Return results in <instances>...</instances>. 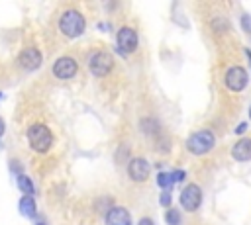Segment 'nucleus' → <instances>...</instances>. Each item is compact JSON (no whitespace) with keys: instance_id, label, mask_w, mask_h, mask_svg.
Segmentation results:
<instances>
[{"instance_id":"obj_21","label":"nucleus","mask_w":251,"mask_h":225,"mask_svg":"<svg viewBox=\"0 0 251 225\" xmlns=\"http://www.w3.org/2000/svg\"><path fill=\"white\" fill-rule=\"evenodd\" d=\"M137 225H153V221L149 219V217H143V219H139V223Z\"/></svg>"},{"instance_id":"obj_10","label":"nucleus","mask_w":251,"mask_h":225,"mask_svg":"<svg viewBox=\"0 0 251 225\" xmlns=\"http://www.w3.org/2000/svg\"><path fill=\"white\" fill-rule=\"evenodd\" d=\"M149 172H151V168H149V162H147L145 158H133V160L129 162V166H127V174H129V178L135 180V182L147 180Z\"/></svg>"},{"instance_id":"obj_14","label":"nucleus","mask_w":251,"mask_h":225,"mask_svg":"<svg viewBox=\"0 0 251 225\" xmlns=\"http://www.w3.org/2000/svg\"><path fill=\"white\" fill-rule=\"evenodd\" d=\"M18 188L24 192V196H33V192H35L33 182H31L25 174H20V176H18Z\"/></svg>"},{"instance_id":"obj_24","label":"nucleus","mask_w":251,"mask_h":225,"mask_svg":"<svg viewBox=\"0 0 251 225\" xmlns=\"http://www.w3.org/2000/svg\"><path fill=\"white\" fill-rule=\"evenodd\" d=\"M249 117H251V108H249Z\"/></svg>"},{"instance_id":"obj_11","label":"nucleus","mask_w":251,"mask_h":225,"mask_svg":"<svg viewBox=\"0 0 251 225\" xmlns=\"http://www.w3.org/2000/svg\"><path fill=\"white\" fill-rule=\"evenodd\" d=\"M231 157L239 162L243 160H251V139H241L233 145L231 149Z\"/></svg>"},{"instance_id":"obj_9","label":"nucleus","mask_w":251,"mask_h":225,"mask_svg":"<svg viewBox=\"0 0 251 225\" xmlns=\"http://www.w3.org/2000/svg\"><path fill=\"white\" fill-rule=\"evenodd\" d=\"M116 41H118V47H120L122 53H131V51H135V47H137V33H135V29H131V27H122V29L118 31Z\"/></svg>"},{"instance_id":"obj_18","label":"nucleus","mask_w":251,"mask_h":225,"mask_svg":"<svg viewBox=\"0 0 251 225\" xmlns=\"http://www.w3.org/2000/svg\"><path fill=\"white\" fill-rule=\"evenodd\" d=\"M241 23H243L245 31H247V33H251V18H249V16H243V18H241Z\"/></svg>"},{"instance_id":"obj_19","label":"nucleus","mask_w":251,"mask_h":225,"mask_svg":"<svg viewBox=\"0 0 251 225\" xmlns=\"http://www.w3.org/2000/svg\"><path fill=\"white\" fill-rule=\"evenodd\" d=\"M171 178H173V182H178V180L184 178V172L182 170H175V172H171Z\"/></svg>"},{"instance_id":"obj_4","label":"nucleus","mask_w":251,"mask_h":225,"mask_svg":"<svg viewBox=\"0 0 251 225\" xmlns=\"http://www.w3.org/2000/svg\"><path fill=\"white\" fill-rule=\"evenodd\" d=\"M112 65H114L112 57L108 53H104V51H96L88 59V68H90V72L94 76H106L112 70Z\"/></svg>"},{"instance_id":"obj_2","label":"nucleus","mask_w":251,"mask_h":225,"mask_svg":"<svg viewBox=\"0 0 251 225\" xmlns=\"http://www.w3.org/2000/svg\"><path fill=\"white\" fill-rule=\"evenodd\" d=\"M86 27V22H84V16L76 10H67L63 12L61 20H59V29L63 31V35L67 37H78L82 35Z\"/></svg>"},{"instance_id":"obj_15","label":"nucleus","mask_w":251,"mask_h":225,"mask_svg":"<svg viewBox=\"0 0 251 225\" xmlns=\"http://www.w3.org/2000/svg\"><path fill=\"white\" fill-rule=\"evenodd\" d=\"M157 184H159L161 188L169 190V188L175 184L173 178H171V172H159V174H157Z\"/></svg>"},{"instance_id":"obj_6","label":"nucleus","mask_w":251,"mask_h":225,"mask_svg":"<svg viewBox=\"0 0 251 225\" xmlns=\"http://www.w3.org/2000/svg\"><path fill=\"white\" fill-rule=\"evenodd\" d=\"M76 70H78V65H76V61H75L73 57H61V59H57L55 65H53V74H55L57 78H61V80L73 78V76L76 74Z\"/></svg>"},{"instance_id":"obj_5","label":"nucleus","mask_w":251,"mask_h":225,"mask_svg":"<svg viewBox=\"0 0 251 225\" xmlns=\"http://www.w3.org/2000/svg\"><path fill=\"white\" fill-rule=\"evenodd\" d=\"M200 203H202V190L198 188V184H188L180 192V205L186 211H196Z\"/></svg>"},{"instance_id":"obj_12","label":"nucleus","mask_w":251,"mask_h":225,"mask_svg":"<svg viewBox=\"0 0 251 225\" xmlns=\"http://www.w3.org/2000/svg\"><path fill=\"white\" fill-rule=\"evenodd\" d=\"M106 225H129V213L124 207H112L106 213Z\"/></svg>"},{"instance_id":"obj_3","label":"nucleus","mask_w":251,"mask_h":225,"mask_svg":"<svg viewBox=\"0 0 251 225\" xmlns=\"http://www.w3.org/2000/svg\"><path fill=\"white\" fill-rule=\"evenodd\" d=\"M214 143H216L214 133H212L210 129H200V131H196V133H192V135L188 137L186 147H188V151L194 153V155H204V153H208V151L214 147Z\"/></svg>"},{"instance_id":"obj_22","label":"nucleus","mask_w":251,"mask_h":225,"mask_svg":"<svg viewBox=\"0 0 251 225\" xmlns=\"http://www.w3.org/2000/svg\"><path fill=\"white\" fill-rule=\"evenodd\" d=\"M245 129H247V123H239V127L235 129V133H243Z\"/></svg>"},{"instance_id":"obj_7","label":"nucleus","mask_w":251,"mask_h":225,"mask_svg":"<svg viewBox=\"0 0 251 225\" xmlns=\"http://www.w3.org/2000/svg\"><path fill=\"white\" fill-rule=\"evenodd\" d=\"M226 86L231 90V92H239L247 86V72L243 67H231L227 72H226Z\"/></svg>"},{"instance_id":"obj_13","label":"nucleus","mask_w":251,"mask_h":225,"mask_svg":"<svg viewBox=\"0 0 251 225\" xmlns=\"http://www.w3.org/2000/svg\"><path fill=\"white\" fill-rule=\"evenodd\" d=\"M20 211L25 217H35V200L31 196H24L20 200Z\"/></svg>"},{"instance_id":"obj_17","label":"nucleus","mask_w":251,"mask_h":225,"mask_svg":"<svg viewBox=\"0 0 251 225\" xmlns=\"http://www.w3.org/2000/svg\"><path fill=\"white\" fill-rule=\"evenodd\" d=\"M10 168H12V170H14V174H18V176L24 172V168H22V164H20L18 160H10Z\"/></svg>"},{"instance_id":"obj_16","label":"nucleus","mask_w":251,"mask_h":225,"mask_svg":"<svg viewBox=\"0 0 251 225\" xmlns=\"http://www.w3.org/2000/svg\"><path fill=\"white\" fill-rule=\"evenodd\" d=\"M167 223L169 225H180V213L176 209H169L167 211Z\"/></svg>"},{"instance_id":"obj_8","label":"nucleus","mask_w":251,"mask_h":225,"mask_svg":"<svg viewBox=\"0 0 251 225\" xmlns=\"http://www.w3.org/2000/svg\"><path fill=\"white\" fill-rule=\"evenodd\" d=\"M41 61H43V57H41V53H39L35 47H27V49H24V51L18 55V63H20V67L25 68V70H35V68H39V67H41Z\"/></svg>"},{"instance_id":"obj_25","label":"nucleus","mask_w":251,"mask_h":225,"mask_svg":"<svg viewBox=\"0 0 251 225\" xmlns=\"http://www.w3.org/2000/svg\"><path fill=\"white\" fill-rule=\"evenodd\" d=\"M37 225H43V223H37Z\"/></svg>"},{"instance_id":"obj_1","label":"nucleus","mask_w":251,"mask_h":225,"mask_svg":"<svg viewBox=\"0 0 251 225\" xmlns=\"http://www.w3.org/2000/svg\"><path fill=\"white\" fill-rule=\"evenodd\" d=\"M27 141H29V147L37 153H47L53 145V133L49 131L47 125L43 123H33L29 125L27 129Z\"/></svg>"},{"instance_id":"obj_20","label":"nucleus","mask_w":251,"mask_h":225,"mask_svg":"<svg viewBox=\"0 0 251 225\" xmlns=\"http://www.w3.org/2000/svg\"><path fill=\"white\" fill-rule=\"evenodd\" d=\"M161 203H163V205H169V203H171V196H169V192H163V194H161Z\"/></svg>"},{"instance_id":"obj_23","label":"nucleus","mask_w":251,"mask_h":225,"mask_svg":"<svg viewBox=\"0 0 251 225\" xmlns=\"http://www.w3.org/2000/svg\"><path fill=\"white\" fill-rule=\"evenodd\" d=\"M4 131H6V125H4V119L0 117V137L4 135Z\"/></svg>"}]
</instances>
